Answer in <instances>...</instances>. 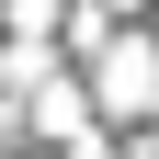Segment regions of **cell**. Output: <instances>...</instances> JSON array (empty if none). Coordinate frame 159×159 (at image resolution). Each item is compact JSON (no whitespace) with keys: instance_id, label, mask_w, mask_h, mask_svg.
<instances>
[{"instance_id":"6da1fadb","label":"cell","mask_w":159,"mask_h":159,"mask_svg":"<svg viewBox=\"0 0 159 159\" xmlns=\"http://www.w3.org/2000/svg\"><path fill=\"white\" fill-rule=\"evenodd\" d=\"M91 102H102V114H159V46H102Z\"/></svg>"},{"instance_id":"3957f363","label":"cell","mask_w":159,"mask_h":159,"mask_svg":"<svg viewBox=\"0 0 159 159\" xmlns=\"http://www.w3.org/2000/svg\"><path fill=\"white\" fill-rule=\"evenodd\" d=\"M0 136H11V114H0Z\"/></svg>"},{"instance_id":"7a4b0ae2","label":"cell","mask_w":159,"mask_h":159,"mask_svg":"<svg viewBox=\"0 0 159 159\" xmlns=\"http://www.w3.org/2000/svg\"><path fill=\"white\" fill-rule=\"evenodd\" d=\"M102 11H148V0H102Z\"/></svg>"}]
</instances>
